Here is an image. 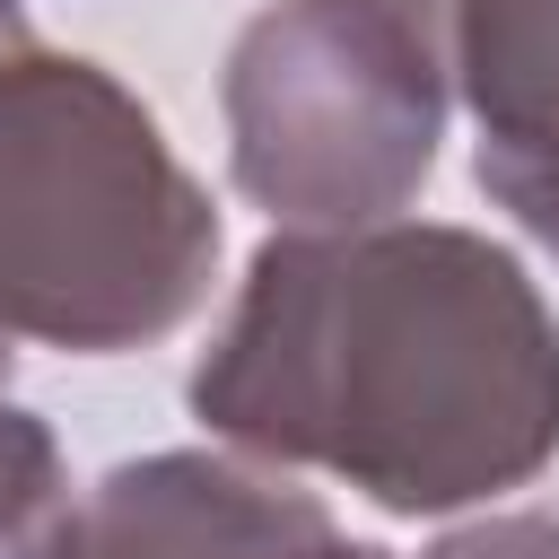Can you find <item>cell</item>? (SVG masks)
Masks as SVG:
<instances>
[{"label": "cell", "instance_id": "cell-6", "mask_svg": "<svg viewBox=\"0 0 559 559\" xmlns=\"http://www.w3.org/2000/svg\"><path fill=\"white\" fill-rule=\"evenodd\" d=\"M70 533V472L35 411L0 393V559H52Z\"/></svg>", "mask_w": 559, "mask_h": 559}, {"label": "cell", "instance_id": "cell-3", "mask_svg": "<svg viewBox=\"0 0 559 559\" xmlns=\"http://www.w3.org/2000/svg\"><path fill=\"white\" fill-rule=\"evenodd\" d=\"M227 175L280 227L393 218L445 140V70L402 0H271L227 79Z\"/></svg>", "mask_w": 559, "mask_h": 559}, {"label": "cell", "instance_id": "cell-8", "mask_svg": "<svg viewBox=\"0 0 559 559\" xmlns=\"http://www.w3.org/2000/svg\"><path fill=\"white\" fill-rule=\"evenodd\" d=\"M9 358H17V349H9V341H0V384H9Z\"/></svg>", "mask_w": 559, "mask_h": 559}, {"label": "cell", "instance_id": "cell-9", "mask_svg": "<svg viewBox=\"0 0 559 559\" xmlns=\"http://www.w3.org/2000/svg\"><path fill=\"white\" fill-rule=\"evenodd\" d=\"M17 9H26V0H0V26H9V17H17Z\"/></svg>", "mask_w": 559, "mask_h": 559}, {"label": "cell", "instance_id": "cell-7", "mask_svg": "<svg viewBox=\"0 0 559 559\" xmlns=\"http://www.w3.org/2000/svg\"><path fill=\"white\" fill-rule=\"evenodd\" d=\"M419 559H559V515H480Z\"/></svg>", "mask_w": 559, "mask_h": 559}, {"label": "cell", "instance_id": "cell-4", "mask_svg": "<svg viewBox=\"0 0 559 559\" xmlns=\"http://www.w3.org/2000/svg\"><path fill=\"white\" fill-rule=\"evenodd\" d=\"M52 559H384L341 533L314 489L236 454H140L114 463L79 507Z\"/></svg>", "mask_w": 559, "mask_h": 559}, {"label": "cell", "instance_id": "cell-1", "mask_svg": "<svg viewBox=\"0 0 559 559\" xmlns=\"http://www.w3.org/2000/svg\"><path fill=\"white\" fill-rule=\"evenodd\" d=\"M183 393L271 472H323L384 515H454L559 454V314L472 227H280Z\"/></svg>", "mask_w": 559, "mask_h": 559}, {"label": "cell", "instance_id": "cell-5", "mask_svg": "<svg viewBox=\"0 0 559 559\" xmlns=\"http://www.w3.org/2000/svg\"><path fill=\"white\" fill-rule=\"evenodd\" d=\"M472 114L480 192L559 253V0H402Z\"/></svg>", "mask_w": 559, "mask_h": 559}, {"label": "cell", "instance_id": "cell-2", "mask_svg": "<svg viewBox=\"0 0 559 559\" xmlns=\"http://www.w3.org/2000/svg\"><path fill=\"white\" fill-rule=\"evenodd\" d=\"M218 210L157 114L79 52L0 26V341L148 349L201 314Z\"/></svg>", "mask_w": 559, "mask_h": 559}]
</instances>
